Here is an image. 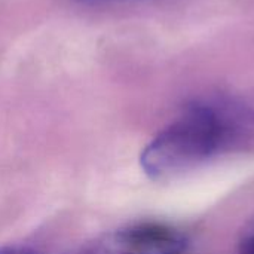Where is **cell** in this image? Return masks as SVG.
<instances>
[{
	"instance_id": "cell-1",
	"label": "cell",
	"mask_w": 254,
	"mask_h": 254,
	"mask_svg": "<svg viewBox=\"0 0 254 254\" xmlns=\"http://www.w3.org/2000/svg\"><path fill=\"white\" fill-rule=\"evenodd\" d=\"M254 138V109L243 100L199 98L167 125L143 150L144 173L162 180L241 149Z\"/></svg>"
},
{
	"instance_id": "cell-2",
	"label": "cell",
	"mask_w": 254,
	"mask_h": 254,
	"mask_svg": "<svg viewBox=\"0 0 254 254\" xmlns=\"http://www.w3.org/2000/svg\"><path fill=\"white\" fill-rule=\"evenodd\" d=\"M186 235L165 223L141 222L106 232L89 241L79 254H182Z\"/></svg>"
},
{
	"instance_id": "cell-3",
	"label": "cell",
	"mask_w": 254,
	"mask_h": 254,
	"mask_svg": "<svg viewBox=\"0 0 254 254\" xmlns=\"http://www.w3.org/2000/svg\"><path fill=\"white\" fill-rule=\"evenodd\" d=\"M74 3L89 6V7H109V6H121V4H129V3H141L149 0H73Z\"/></svg>"
},
{
	"instance_id": "cell-4",
	"label": "cell",
	"mask_w": 254,
	"mask_h": 254,
	"mask_svg": "<svg viewBox=\"0 0 254 254\" xmlns=\"http://www.w3.org/2000/svg\"><path fill=\"white\" fill-rule=\"evenodd\" d=\"M238 254H254V229L247 232V235L243 238L238 249Z\"/></svg>"
},
{
	"instance_id": "cell-5",
	"label": "cell",
	"mask_w": 254,
	"mask_h": 254,
	"mask_svg": "<svg viewBox=\"0 0 254 254\" xmlns=\"http://www.w3.org/2000/svg\"><path fill=\"white\" fill-rule=\"evenodd\" d=\"M0 254H43L34 249L24 247V246H6L0 247Z\"/></svg>"
}]
</instances>
